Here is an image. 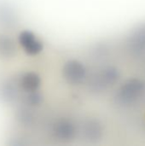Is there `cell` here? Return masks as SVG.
I'll return each instance as SVG.
<instances>
[{"label": "cell", "mask_w": 145, "mask_h": 146, "mask_svg": "<svg viewBox=\"0 0 145 146\" xmlns=\"http://www.w3.org/2000/svg\"><path fill=\"white\" fill-rule=\"evenodd\" d=\"M19 42L24 50L29 55H35L42 49L41 44L37 41L34 35L28 31H23L20 33Z\"/></svg>", "instance_id": "obj_1"}, {"label": "cell", "mask_w": 145, "mask_h": 146, "mask_svg": "<svg viewBox=\"0 0 145 146\" xmlns=\"http://www.w3.org/2000/svg\"><path fill=\"white\" fill-rule=\"evenodd\" d=\"M15 47L14 42L4 35H0V55L5 57L12 56L15 53Z\"/></svg>", "instance_id": "obj_2"}, {"label": "cell", "mask_w": 145, "mask_h": 146, "mask_svg": "<svg viewBox=\"0 0 145 146\" xmlns=\"http://www.w3.org/2000/svg\"><path fill=\"white\" fill-rule=\"evenodd\" d=\"M21 84L24 90L31 92V91L35 90L38 87V86L39 84V80H38V76L35 75L34 74L27 73L22 76Z\"/></svg>", "instance_id": "obj_3"}]
</instances>
